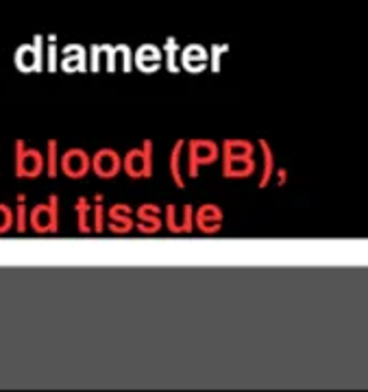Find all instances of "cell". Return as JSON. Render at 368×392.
I'll return each instance as SVG.
<instances>
[{"label":"cell","mask_w":368,"mask_h":392,"mask_svg":"<svg viewBox=\"0 0 368 392\" xmlns=\"http://www.w3.org/2000/svg\"><path fill=\"white\" fill-rule=\"evenodd\" d=\"M103 59L107 72L118 70V59H122V72H131L133 68V53L127 44H91L87 53V70L99 72Z\"/></svg>","instance_id":"obj_1"},{"label":"cell","mask_w":368,"mask_h":392,"mask_svg":"<svg viewBox=\"0 0 368 392\" xmlns=\"http://www.w3.org/2000/svg\"><path fill=\"white\" fill-rule=\"evenodd\" d=\"M186 166H188V177L196 179L201 168L214 166L220 159V144L207 137H194V140L186 142Z\"/></svg>","instance_id":"obj_2"},{"label":"cell","mask_w":368,"mask_h":392,"mask_svg":"<svg viewBox=\"0 0 368 392\" xmlns=\"http://www.w3.org/2000/svg\"><path fill=\"white\" fill-rule=\"evenodd\" d=\"M153 140H144L140 146L129 148L122 157V172L129 179H151L155 172L153 161Z\"/></svg>","instance_id":"obj_3"},{"label":"cell","mask_w":368,"mask_h":392,"mask_svg":"<svg viewBox=\"0 0 368 392\" xmlns=\"http://www.w3.org/2000/svg\"><path fill=\"white\" fill-rule=\"evenodd\" d=\"M29 225L39 236L57 234L59 232V196L51 194L46 203H37L29 212Z\"/></svg>","instance_id":"obj_4"},{"label":"cell","mask_w":368,"mask_h":392,"mask_svg":"<svg viewBox=\"0 0 368 392\" xmlns=\"http://www.w3.org/2000/svg\"><path fill=\"white\" fill-rule=\"evenodd\" d=\"M46 168L44 153L27 146L25 140H15V177L37 179Z\"/></svg>","instance_id":"obj_5"},{"label":"cell","mask_w":368,"mask_h":392,"mask_svg":"<svg viewBox=\"0 0 368 392\" xmlns=\"http://www.w3.org/2000/svg\"><path fill=\"white\" fill-rule=\"evenodd\" d=\"M15 65L20 72H44V37L33 35L31 44H22L15 51Z\"/></svg>","instance_id":"obj_6"},{"label":"cell","mask_w":368,"mask_h":392,"mask_svg":"<svg viewBox=\"0 0 368 392\" xmlns=\"http://www.w3.org/2000/svg\"><path fill=\"white\" fill-rule=\"evenodd\" d=\"M89 170L94 172L99 179L109 181V179L118 177L122 172V157L116 148L103 146L89 157Z\"/></svg>","instance_id":"obj_7"},{"label":"cell","mask_w":368,"mask_h":392,"mask_svg":"<svg viewBox=\"0 0 368 392\" xmlns=\"http://www.w3.org/2000/svg\"><path fill=\"white\" fill-rule=\"evenodd\" d=\"M133 207L127 203H116L105 210V229L113 236H127L135 229Z\"/></svg>","instance_id":"obj_8"},{"label":"cell","mask_w":368,"mask_h":392,"mask_svg":"<svg viewBox=\"0 0 368 392\" xmlns=\"http://www.w3.org/2000/svg\"><path fill=\"white\" fill-rule=\"evenodd\" d=\"M224 212L216 203H205L201 207H194V229H198L205 236H216L222 232Z\"/></svg>","instance_id":"obj_9"},{"label":"cell","mask_w":368,"mask_h":392,"mask_svg":"<svg viewBox=\"0 0 368 392\" xmlns=\"http://www.w3.org/2000/svg\"><path fill=\"white\" fill-rule=\"evenodd\" d=\"M135 214V229L140 234H144V236H155V234H159L162 232V227H164V218H162V214H164V210L162 207H159L157 203H144V205H140L137 207V210L133 212Z\"/></svg>","instance_id":"obj_10"},{"label":"cell","mask_w":368,"mask_h":392,"mask_svg":"<svg viewBox=\"0 0 368 392\" xmlns=\"http://www.w3.org/2000/svg\"><path fill=\"white\" fill-rule=\"evenodd\" d=\"M166 229L175 236L192 234L194 232V205H183V210L175 203L166 205Z\"/></svg>","instance_id":"obj_11"},{"label":"cell","mask_w":368,"mask_h":392,"mask_svg":"<svg viewBox=\"0 0 368 392\" xmlns=\"http://www.w3.org/2000/svg\"><path fill=\"white\" fill-rule=\"evenodd\" d=\"M59 170L68 179H83L89 172V155L83 148H68L59 157Z\"/></svg>","instance_id":"obj_12"},{"label":"cell","mask_w":368,"mask_h":392,"mask_svg":"<svg viewBox=\"0 0 368 392\" xmlns=\"http://www.w3.org/2000/svg\"><path fill=\"white\" fill-rule=\"evenodd\" d=\"M179 53H181L179 65L183 70H188L190 75H201L203 70L210 68V51H207L203 44H188L186 49H181Z\"/></svg>","instance_id":"obj_13"},{"label":"cell","mask_w":368,"mask_h":392,"mask_svg":"<svg viewBox=\"0 0 368 392\" xmlns=\"http://www.w3.org/2000/svg\"><path fill=\"white\" fill-rule=\"evenodd\" d=\"M133 65L144 75H153L164 65V53L155 44H142L133 55Z\"/></svg>","instance_id":"obj_14"},{"label":"cell","mask_w":368,"mask_h":392,"mask_svg":"<svg viewBox=\"0 0 368 392\" xmlns=\"http://www.w3.org/2000/svg\"><path fill=\"white\" fill-rule=\"evenodd\" d=\"M220 166H222L224 179H246V177H253V172L258 170V161H255V155L220 157Z\"/></svg>","instance_id":"obj_15"},{"label":"cell","mask_w":368,"mask_h":392,"mask_svg":"<svg viewBox=\"0 0 368 392\" xmlns=\"http://www.w3.org/2000/svg\"><path fill=\"white\" fill-rule=\"evenodd\" d=\"M61 70L65 72H85L87 70V51L81 44H68L61 51Z\"/></svg>","instance_id":"obj_16"},{"label":"cell","mask_w":368,"mask_h":392,"mask_svg":"<svg viewBox=\"0 0 368 392\" xmlns=\"http://www.w3.org/2000/svg\"><path fill=\"white\" fill-rule=\"evenodd\" d=\"M183 151H186V140H177L170 148L168 157V168L172 175V181L179 190L186 188V179H183Z\"/></svg>","instance_id":"obj_17"},{"label":"cell","mask_w":368,"mask_h":392,"mask_svg":"<svg viewBox=\"0 0 368 392\" xmlns=\"http://www.w3.org/2000/svg\"><path fill=\"white\" fill-rule=\"evenodd\" d=\"M255 155V144L250 140H234V137H227L220 142V157H246Z\"/></svg>","instance_id":"obj_18"},{"label":"cell","mask_w":368,"mask_h":392,"mask_svg":"<svg viewBox=\"0 0 368 392\" xmlns=\"http://www.w3.org/2000/svg\"><path fill=\"white\" fill-rule=\"evenodd\" d=\"M75 212H77V229L79 234L87 236L91 234V198L79 196L75 203Z\"/></svg>","instance_id":"obj_19"},{"label":"cell","mask_w":368,"mask_h":392,"mask_svg":"<svg viewBox=\"0 0 368 392\" xmlns=\"http://www.w3.org/2000/svg\"><path fill=\"white\" fill-rule=\"evenodd\" d=\"M105 196L96 192L91 196V234L105 232Z\"/></svg>","instance_id":"obj_20"},{"label":"cell","mask_w":368,"mask_h":392,"mask_svg":"<svg viewBox=\"0 0 368 392\" xmlns=\"http://www.w3.org/2000/svg\"><path fill=\"white\" fill-rule=\"evenodd\" d=\"M258 144H260V151H262V157H264L262 179H260L258 186L260 188H266L268 183H270V179H272V175H274V153H272V148H270V144L266 140H260Z\"/></svg>","instance_id":"obj_21"},{"label":"cell","mask_w":368,"mask_h":392,"mask_svg":"<svg viewBox=\"0 0 368 392\" xmlns=\"http://www.w3.org/2000/svg\"><path fill=\"white\" fill-rule=\"evenodd\" d=\"M179 51H181V44L177 42V37H166L164 42V63H166V70L177 75L181 70V65H179Z\"/></svg>","instance_id":"obj_22"},{"label":"cell","mask_w":368,"mask_h":392,"mask_svg":"<svg viewBox=\"0 0 368 392\" xmlns=\"http://www.w3.org/2000/svg\"><path fill=\"white\" fill-rule=\"evenodd\" d=\"M46 175H49L51 179H55L59 175V144L57 140H49V144H46Z\"/></svg>","instance_id":"obj_23"},{"label":"cell","mask_w":368,"mask_h":392,"mask_svg":"<svg viewBox=\"0 0 368 392\" xmlns=\"http://www.w3.org/2000/svg\"><path fill=\"white\" fill-rule=\"evenodd\" d=\"M27 225H29L27 196H25V194H18V205H15V232H18V234H27Z\"/></svg>","instance_id":"obj_24"},{"label":"cell","mask_w":368,"mask_h":392,"mask_svg":"<svg viewBox=\"0 0 368 392\" xmlns=\"http://www.w3.org/2000/svg\"><path fill=\"white\" fill-rule=\"evenodd\" d=\"M59 68V49H57V35H49V49H46V70L55 72Z\"/></svg>","instance_id":"obj_25"},{"label":"cell","mask_w":368,"mask_h":392,"mask_svg":"<svg viewBox=\"0 0 368 392\" xmlns=\"http://www.w3.org/2000/svg\"><path fill=\"white\" fill-rule=\"evenodd\" d=\"M229 49H231L229 44H212L210 46V68L214 75H220V57L224 53H229Z\"/></svg>","instance_id":"obj_26"},{"label":"cell","mask_w":368,"mask_h":392,"mask_svg":"<svg viewBox=\"0 0 368 392\" xmlns=\"http://www.w3.org/2000/svg\"><path fill=\"white\" fill-rule=\"evenodd\" d=\"M13 225H15V214H13V210H11L9 205L0 203V236L7 234Z\"/></svg>","instance_id":"obj_27"},{"label":"cell","mask_w":368,"mask_h":392,"mask_svg":"<svg viewBox=\"0 0 368 392\" xmlns=\"http://www.w3.org/2000/svg\"><path fill=\"white\" fill-rule=\"evenodd\" d=\"M286 179H288V170L286 168H279V172H277V186H284Z\"/></svg>","instance_id":"obj_28"}]
</instances>
